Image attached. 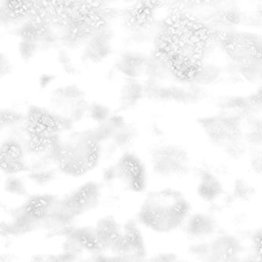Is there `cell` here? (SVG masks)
<instances>
[{
  "instance_id": "14",
  "label": "cell",
  "mask_w": 262,
  "mask_h": 262,
  "mask_svg": "<svg viewBox=\"0 0 262 262\" xmlns=\"http://www.w3.org/2000/svg\"><path fill=\"white\" fill-rule=\"evenodd\" d=\"M72 238L81 250L89 253L101 252L98 249L93 228L83 227L72 232Z\"/></svg>"
},
{
  "instance_id": "19",
  "label": "cell",
  "mask_w": 262,
  "mask_h": 262,
  "mask_svg": "<svg viewBox=\"0 0 262 262\" xmlns=\"http://www.w3.org/2000/svg\"><path fill=\"white\" fill-rule=\"evenodd\" d=\"M138 262H181L176 254L171 252H160L146 255Z\"/></svg>"
},
{
  "instance_id": "17",
  "label": "cell",
  "mask_w": 262,
  "mask_h": 262,
  "mask_svg": "<svg viewBox=\"0 0 262 262\" xmlns=\"http://www.w3.org/2000/svg\"><path fill=\"white\" fill-rule=\"evenodd\" d=\"M23 120V117L18 112L10 109H0V129L17 125Z\"/></svg>"
},
{
  "instance_id": "11",
  "label": "cell",
  "mask_w": 262,
  "mask_h": 262,
  "mask_svg": "<svg viewBox=\"0 0 262 262\" xmlns=\"http://www.w3.org/2000/svg\"><path fill=\"white\" fill-rule=\"evenodd\" d=\"M55 203V198L50 194L32 195L22 208L23 218L28 222L40 221L49 215Z\"/></svg>"
},
{
  "instance_id": "8",
  "label": "cell",
  "mask_w": 262,
  "mask_h": 262,
  "mask_svg": "<svg viewBox=\"0 0 262 262\" xmlns=\"http://www.w3.org/2000/svg\"><path fill=\"white\" fill-rule=\"evenodd\" d=\"M25 152L19 142L9 139L0 146V170L7 175H18L26 170Z\"/></svg>"
},
{
  "instance_id": "2",
  "label": "cell",
  "mask_w": 262,
  "mask_h": 262,
  "mask_svg": "<svg viewBox=\"0 0 262 262\" xmlns=\"http://www.w3.org/2000/svg\"><path fill=\"white\" fill-rule=\"evenodd\" d=\"M244 252L241 240L233 234L216 233L188 248V253L198 262H235Z\"/></svg>"
},
{
  "instance_id": "12",
  "label": "cell",
  "mask_w": 262,
  "mask_h": 262,
  "mask_svg": "<svg viewBox=\"0 0 262 262\" xmlns=\"http://www.w3.org/2000/svg\"><path fill=\"white\" fill-rule=\"evenodd\" d=\"M143 95V88L142 84L135 78H128L120 89L118 98L120 108L123 110L132 108L138 104Z\"/></svg>"
},
{
  "instance_id": "13",
  "label": "cell",
  "mask_w": 262,
  "mask_h": 262,
  "mask_svg": "<svg viewBox=\"0 0 262 262\" xmlns=\"http://www.w3.org/2000/svg\"><path fill=\"white\" fill-rule=\"evenodd\" d=\"M197 191L201 200L212 202L221 195L223 186L218 179L212 174L207 173L205 174L200 180Z\"/></svg>"
},
{
  "instance_id": "7",
  "label": "cell",
  "mask_w": 262,
  "mask_h": 262,
  "mask_svg": "<svg viewBox=\"0 0 262 262\" xmlns=\"http://www.w3.org/2000/svg\"><path fill=\"white\" fill-rule=\"evenodd\" d=\"M181 228L186 238L196 243L207 239L218 233V223L210 214L191 212Z\"/></svg>"
},
{
  "instance_id": "22",
  "label": "cell",
  "mask_w": 262,
  "mask_h": 262,
  "mask_svg": "<svg viewBox=\"0 0 262 262\" xmlns=\"http://www.w3.org/2000/svg\"><path fill=\"white\" fill-rule=\"evenodd\" d=\"M54 79H55V78H54L53 75L45 74V75H43L40 77V86L45 89V88L48 87L54 81Z\"/></svg>"
},
{
  "instance_id": "3",
  "label": "cell",
  "mask_w": 262,
  "mask_h": 262,
  "mask_svg": "<svg viewBox=\"0 0 262 262\" xmlns=\"http://www.w3.org/2000/svg\"><path fill=\"white\" fill-rule=\"evenodd\" d=\"M150 163L154 172L159 177H179L189 169L190 157L183 146L163 143L152 149Z\"/></svg>"
},
{
  "instance_id": "10",
  "label": "cell",
  "mask_w": 262,
  "mask_h": 262,
  "mask_svg": "<svg viewBox=\"0 0 262 262\" xmlns=\"http://www.w3.org/2000/svg\"><path fill=\"white\" fill-rule=\"evenodd\" d=\"M93 229L98 249L109 255L119 239L123 223L112 215H106L98 220Z\"/></svg>"
},
{
  "instance_id": "1",
  "label": "cell",
  "mask_w": 262,
  "mask_h": 262,
  "mask_svg": "<svg viewBox=\"0 0 262 262\" xmlns=\"http://www.w3.org/2000/svg\"><path fill=\"white\" fill-rule=\"evenodd\" d=\"M191 212L192 205L183 192L163 188L146 194L135 220L155 233L168 234L181 228Z\"/></svg>"
},
{
  "instance_id": "5",
  "label": "cell",
  "mask_w": 262,
  "mask_h": 262,
  "mask_svg": "<svg viewBox=\"0 0 262 262\" xmlns=\"http://www.w3.org/2000/svg\"><path fill=\"white\" fill-rule=\"evenodd\" d=\"M139 226L135 220L123 223L119 239L109 255L119 257L126 262H138L146 257V241Z\"/></svg>"
},
{
  "instance_id": "6",
  "label": "cell",
  "mask_w": 262,
  "mask_h": 262,
  "mask_svg": "<svg viewBox=\"0 0 262 262\" xmlns=\"http://www.w3.org/2000/svg\"><path fill=\"white\" fill-rule=\"evenodd\" d=\"M101 199L100 185L89 181L74 189L63 201V206L72 215H80L98 207Z\"/></svg>"
},
{
  "instance_id": "15",
  "label": "cell",
  "mask_w": 262,
  "mask_h": 262,
  "mask_svg": "<svg viewBox=\"0 0 262 262\" xmlns=\"http://www.w3.org/2000/svg\"><path fill=\"white\" fill-rule=\"evenodd\" d=\"M4 190L15 196H26L28 193L26 183L17 175H9L4 182Z\"/></svg>"
},
{
  "instance_id": "4",
  "label": "cell",
  "mask_w": 262,
  "mask_h": 262,
  "mask_svg": "<svg viewBox=\"0 0 262 262\" xmlns=\"http://www.w3.org/2000/svg\"><path fill=\"white\" fill-rule=\"evenodd\" d=\"M114 174L123 187L129 192L140 193L147 187L146 165L135 152H124L118 159L114 167Z\"/></svg>"
},
{
  "instance_id": "21",
  "label": "cell",
  "mask_w": 262,
  "mask_h": 262,
  "mask_svg": "<svg viewBox=\"0 0 262 262\" xmlns=\"http://www.w3.org/2000/svg\"><path fill=\"white\" fill-rule=\"evenodd\" d=\"M12 66L3 55H0V78L11 72Z\"/></svg>"
},
{
  "instance_id": "9",
  "label": "cell",
  "mask_w": 262,
  "mask_h": 262,
  "mask_svg": "<svg viewBox=\"0 0 262 262\" xmlns=\"http://www.w3.org/2000/svg\"><path fill=\"white\" fill-rule=\"evenodd\" d=\"M26 119L28 130L32 136L47 137L62 127L61 118L41 107H31Z\"/></svg>"
},
{
  "instance_id": "18",
  "label": "cell",
  "mask_w": 262,
  "mask_h": 262,
  "mask_svg": "<svg viewBox=\"0 0 262 262\" xmlns=\"http://www.w3.org/2000/svg\"><path fill=\"white\" fill-rule=\"evenodd\" d=\"M87 112L93 121L98 122H106L111 117L109 109L106 106L98 103H94L89 105Z\"/></svg>"
},
{
  "instance_id": "20",
  "label": "cell",
  "mask_w": 262,
  "mask_h": 262,
  "mask_svg": "<svg viewBox=\"0 0 262 262\" xmlns=\"http://www.w3.org/2000/svg\"><path fill=\"white\" fill-rule=\"evenodd\" d=\"M86 262H111L110 255L103 252H92Z\"/></svg>"
},
{
  "instance_id": "16",
  "label": "cell",
  "mask_w": 262,
  "mask_h": 262,
  "mask_svg": "<svg viewBox=\"0 0 262 262\" xmlns=\"http://www.w3.org/2000/svg\"><path fill=\"white\" fill-rule=\"evenodd\" d=\"M56 177V172L53 169H44L33 171L29 174V179L37 186H46L52 183Z\"/></svg>"
}]
</instances>
